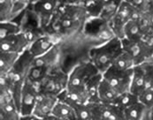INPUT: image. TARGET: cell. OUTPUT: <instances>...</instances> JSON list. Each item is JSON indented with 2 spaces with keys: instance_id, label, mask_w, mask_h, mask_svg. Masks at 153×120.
Instances as JSON below:
<instances>
[{
  "instance_id": "obj_1",
  "label": "cell",
  "mask_w": 153,
  "mask_h": 120,
  "mask_svg": "<svg viewBox=\"0 0 153 120\" xmlns=\"http://www.w3.org/2000/svg\"><path fill=\"white\" fill-rule=\"evenodd\" d=\"M122 51L121 39L114 36L105 44L92 49L89 51V59L98 72L103 74L112 65L114 60Z\"/></svg>"
},
{
  "instance_id": "obj_2",
  "label": "cell",
  "mask_w": 153,
  "mask_h": 120,
  "mask_svg": "<svg viewBox=\"0 0 153 120\" xmlns=\"http://www.w3.org/2000/svg\"><path fill=\"white\" fill-rule=\"evenodd\" d=\"M142 11L134 8L127 1H123L116 14L111 20L108 26L114 36L124 39V27L129 20H138Z\"/></svg>"
},
{
  "instance_id": "obj_3",
  "label": "cell",
  "mask_w": 153,
  "mask_h": 120,
  "mask_svg": "<svg viewBox=\"0 0 153 120\" xmlns=\"http://www.w3.org/2000/svg\"><path fill=\"white\" fill-rule=\"evenodd\" d=\"M99 73L97 68L89 60L82 62L74 66L68 74V83L66 88H75L84 87L92 77Z\"/></svg>"
},
{
  "instance_id": "obj_4",
  "label": "cell",
  "mask_w": 153,
  "mask_h": 120,
  "mask_svg": "<svg viewBox=\"0 0 153 120\" xmlns=\"http://www.w3.org/2000/svg\"><path fill=\"white\" fill-rule=\"evenodd\" d=\"M41 92H42L41 82H31L26 79L22 88V100H21L22 117L33 114L37 101V96Z\"/></svg>"
},
{
  "instance_id": "obj_5",
  "label": "cell",
  "mask_w": 153,
  "mask_h": 120,
  "mask_svg": "<svg viewBox=\"0 0 153 120\" xmlns=\"http://www.w3.org/2000/svg\"><path fill=\"white\" fill-rule=\"evenodd\" d=\"M60 2L58 0H37L32 4L33 12L41 28H47L53 19Z\"/></svg>"
},
{
  "instance_id": "obj_6",
  "label": "cell",
  "mask_w": 153,
  "mask_h": 120,
  "mask_svg": "<svg viewBox=\"0 0 153 120\" xmlns=\"http://www.w3.org/2000/svg\"><path fill=\"white\" fill-rule=\"evenodd\" d=\"M132 76L133 69L128 71H118L110 67L103 73V78L108 81L120 94L130 91Z\"/></svg>"
},
{
  "instance_id": "obj_7",
  "label": "cell",
  "mask_w": 153,
  "mask_h": 120,
  "mask_svg": "<svg viewBox=\"0 0 153 120\" xmlns=\"http://www.w3.org/2000/svg\"><path fill=\"white\" fill-rule=\"evenodd\" d=\"M123 50L128 52L135 62V65L149 61L153 57V50L143 40L132 41L121 39Z\"/></svg>"
},
{
  "instance_id": "obj_8",
  "label": "cell",
  "mask_w": 153,
  "mask_h": 120,
  "mask_svg": "<svg viewBox=\"0 0 153 120\" xmlns=\"http://www.w3.org/2000/svg\"><path fill=\"white\" fill-rule=\"evenodd\" d=\"M93 120H125L124 110L115 103L89 102Z\"/></svg>"
},
{
  "instance_id": "obj_9",
  "label": "cell",
  "mask_w": 153,
  "mask_h": 120,
  "mask_svg": "<svg viewBox=\"0 0 153 120\" xmlns=\"http://www.w3.org/2000/svg\"><path fill=\"white\" fill-rule=\"evenodd\" d=\"M34 59L35 58L30 53L28 49L22 52L16 61L13 68L9 73H7L11 83H24L26 81L28 70L32 66Z\"/></svg>"
},
{
  "instance_id": "obj_10",
  "label": "cell",
  "mask_w": 153,
  "mask_h": 120,
  "mask_svg": "<svg viewBox=\"0 0 153 120\" xmlns=\"http://www.w3.org/2000/svg\"><path fill=\"white\" fill-rule=\"evenodd\" d=\"M29 36L30 35L28 33L22 31L18 34L0 40V51L22 54L28 49L32 41Z\"/></svg>"
},
{
  "instance_id": "obj_11",
  "label": "cell",
  "mask_w": 153,
  "mask_h": 120,
  "mask_svg": "<svg viewBox=\"0 0 153 120\" xmlns=\"http://www.w3.org/2000/svg\"><path fill=\"white\" fill-rule=\"evenodd\" d=\"M68 74L62 71L54 73H49L46 78L41 82L42 93L59 96L67 87Z\"/></svg>"
},
{
  "instance_id": "obj_12",
  "label": "cell",
  "mask_w": 153,
  "mask_h": 120,
  "mask_svg": "<svg viewBox=\"0 0 153 120\" xmlns=\"http://www.w3.org/2000/svg\"><path fill=\"white\" fill-rule=\"evenodd\" d=\"M58 100V96L44 94L42 92L39 93L33 114L39 120H48L49 117L52 114V110Z\"/></svg>"
},
{
  "instance_id": "obj_13",
  "label": "cell",
  "mask_w": 153,
  "mask_h": 120,
  "mask_svg": "<svg viewBox=\"0 0 153 120\" xmlns=\"http://www.w3.org/2000/svg\"><path fill=\"white\" fill-rule=\"evenodd\" d=\"M56 43H57L56 40L53 39V36H39L38 38L31 41L28 47V50L30 51V53L33 55L34 58H37L51 50L56 45Z\"/></svg>"
},
{
  "instance_id": "obj_14",
  "label": "cell",
  "mask_w": 153,
  "mask_h": 120,
  "mask_svg": "<svg viewBox=\"0 0 153 120\" xmlns=\"http://www.w3.org/2000/svg\"><path fill=\"white\" fill-rule=\"evenodd\" d=\"M146 89L144 73L142 64L134 65L133 68V76H132L130 92L136 95L137 96Z\"/></svg>"
},
{
  "instance_id": "obj_15",
  "label": "cell",
  "mask_w": 153,
  "mask_h": 120,
  "mask_svg": "<svg viewBox=\"0 0 153 120\" xmlns=\"http://www.w3.org/2000/svg\"><path fill=\"white\" fill-rule=\"evenodd\" d=\"M120 94L110 84L108 81L102 79L99 88H98V96L101 102L104 103H113L114 101Z\"/></svg>"
},
{
  "instance_id": "obj_16",
  "label": "cell",
  "mask_w": 153,
  "mask_h": 120,
  "mask_svg": "<svg viewBox=\"0 0 153 120\" xmlns=\"http://www.w3.org/2000/svg\"><path fill=\"white\" fill-rule=\"evenodd\" d=\"M56 120H77L74 109L62 101L58 100L52 110Z\"/></svg>"
},
{
  "instance_id": "obj_17",
  "label": "cell",
  "mask_w": 153,
  "mask_h": 120,
  "mask_svg": "<svg viewBox=\"0 0 153 120\" xmlns=\"http://www.w3.org/2000/svg\"><path fill=\"white\" fill-rule=\"evenodd\" d=\"M0 117L1 120H21V111L14 100L0 102Z\"/></svg>"
},
{
  "instance_id": "obj_18",
  "label": "cell",
  "mask_w": 153,
  "mask_h": 120,
  "mask_svg": "<svg viewBox=\"0 0 153 120\" xmlns=\"http://www.w3.org/2000/svg\"><path fill=\"white\" fill-rule=\"evenodd\" d=\"M59 59V50L58 45L56 44L51 50L44 55L35 58L33 60L32 65H43L48 67H53Z\"/></svg>"
},
{
  "instance_id": "obj_19",
  "label": "cell",
  "mask_w": 153,
  "mask_h": 120,
  "mask_svg": "<svg viewBox=\"0 0 153 120\" xmlns=\"http://www.w3.org/2000/svg\"><path fill=\"white\" fill-rule=\"evenodd\" d=\"M103 79L102 73H97L92 77L85 85L86 92L88 96V102H100L98 96V88L100 82Z\"/></svg>"
},
{
  "instance_id": "obj_20",
  "label": "cell",
  "mask_w": 153,
  "mask_h": 120,
  "mask_svg": "<svg viewBox=\"0 0 153 120\" xmlns=\"http://www.w3.org/2000/svg\"><path fill=\"white\" fill-rule=\"evenodd\" d=\"M105 0H84L82 4L88 19H99L103 11Z\"/></svg>"
},
{
  "instance_id": "obj_21",
  "label": "cell",
  "mask_w": 153,
  "mask_h": 120,
  "mask_svg": "<svg viewBox=\"0 0 153 120\" xmlns=\"http://www.w3.org/2000/svg\"><path fill=\"white\" fill-rule=\"evenodd\" d=\"M144 33L143 32L138 20H129L124 27V39L132 41H137L143 39Z\"/></svg>"
},
{
  "instance_id": "obj_22",
  "label": "cell",
  "mask_w": 153,
  "mask_h": 120,
  "mask_svg": "<svg viewBox=\"0 0 153 120\" xmlns=\"http://www.w3.org/2000/svg\"><path fill=\"white\" fill-rule=\"evenodd\" d=\"M21 54L0 51V74H7L13 68Z\"/></svg>"
},
{
  "instance_id": "obj_23",
  "label": "cell",
  "mask_w": 153,
  "mask_h": 120,
  "mask_svg": "<svg viewBox=\"0 0 153 120\" xmlns=\"http://www.w3.org/2000/svg\"><path fill=\"white\" fill-rule=\"evenodd\" d=\"M123 1L124 0H106L104 5L103 11L100 14L99 20L108 24L111 20L114 17V15L116 14L119 7L120 6Z\"/></svg>"
},
{
  "instance_id": "obj_24",
  "label": "cell",
  "mask_w": 153,
  "mask_h": 120,
  "mask_svg": "<svg viewBox=\"0 0 153 120\" xmlns=\"http://www.w3.org/2000/svg\"><path fill=\"white\" fill-rule=\"evenodd\" d=\"M147 107L141 101H137L124 110L125 120H143Z\"/></svg>"
},
{
  "instance_id": "obj_25",
  "label": "cell",
  "mask_w": 153,
  "mask_h": 120,
  "mask_svg": "<svg viewBox=\"0 0 153 120\" xmlns=\"http://www.w3.org/2000/svg\"><path fill=\"white\" fill-rule=\"evenodd\" d=\"M134 65H135V62H134V59L128 52L123 50L116 58V59L114 60V62L111 67H112L118 71H128V70L133 69Z\"/></svg>"
},
{
  "instance_id": "obj_26",
  "label": "cell",
  "mask_w": 153,
  "mask_h": 120,
  "mask_svg": "<svg viewBox=\"0 0 153 120\" xmlns=\"http://www.w3.org/2000/svg\"><path fill=\"white\" fill-rule=\"evenodd\" d=\"M51 67L43 65H32L28 70L27 80L31 82H42L51 73Z\"/></svg>"
},
{
  "instance_id": "obj_27",
  "label": "cell",
  "mask_w": 153,
  "mask_h": 120,
  "mask_svg": "<svg viewBox=\"0 0 153 120\" xmlns=\"http://www.w3.org/2000/svg\"><path fill=\"white\" fill-rule=\"evenodd\" d=\"M22 32L21 27L12 20L0 21V40Z\"/></svg>"
},
{
  "instance_id": "obj_28",
  "label": "cell",
  "mask_w": 153,
  "mask_h": 120,
  "mask_svg": "<svg viewBox=\"0 0 153 120\" xmlns=\"http://www.w3.org/2000/svg\"><path fill=\"white\" fill-rule=\"evenodd\" d=\"M137 101H139L138 96L136 95L133 94L130 91H128V92L120 94L117 97V99L114 101L113 103H115L116 105H118L120 108H121L124 110L125 109H127L128 107L131 106L132 104H134Z\"/></svg>"
},
{
  "instance_id": "obj_29",
  "label": "cell",
  "mask_w": 153,
  "mask_h": 120,
  "mask_svg": "<svg viewBox=\"0 0 153 120\" xmlns=\"http://www.w3.org/2000/svg\"><path fill=\"white\" fill-rule=\"evenodd\" d=\"M14 0H0V21L12 20Z\"/></svg>"
},
{
  "instance_id": "obj_30",
  "label": "cell",
  "mask_w": 153,
  "mask_h": 120,
  "mask_svg": "<svg viewBox=\"0 0 153 120\" xmlns=\"http://www.w3.org/2000/svg\"><path fill=\"white\" fill-rule=\"evenodd\" d=\"M77 120H93L91 104L89 102L77 105L74 108Z\"/></svg>"
},
{
  "instance_id": "obj_31",
  "label": "cell",
  "mask_w": 153,
  "mask_h": 120,
  "mask_svg": "<svg viewBox=\"0 0 153 120\" xmlns=\"http://www.w3.org/2000/svg\"><path fill=\"white\" fill-rule=\"evenodd\" d=\"M140 64H142L143 69L146 88L153 89V63L149 60Z\"/></svg>"
},
{
  "instance_id": "obj_32",
  "label": "cell",
  "mask_w": 153,
  "mask_h": 120,
  "mask_svg": "<svg viewBox=\"0 0 153 120\" xmlns=\"http://www.w3.org/2000/svg\"><path fill=\"white\" fill-rule=\"evenodd\" d=\"M139 101H141L145 107L152 108L153 107V89L146 88L139 96Z\"/></svg>"
},
{
  "instance_id": "obj_33",
  "label": "cell",
  "mask_w": 153,
  "mask_h": 120,
  "mask_svg": "<svg viewBox=\"0 0 153 120\" xmlns=\"http://www.w3.org/2000/svg\"><path fill=\"white\" fill-rule=\"evenodd\" d=\"M125 1H127L132 6H134V8L140 11H144L149 7L150 4L153 3V0H125Z\"/></svg>"
},
{
  "instance_id": "obj_34",
  "label": "cell",
  "mask_w": 153,
  "mask_h": 120,
  "mask_svg": "<svg viewBox=\"0 0 153 120\" xmlns=\"http://www.w3.org/2000/svg\"><path fill=\"white\" fill-rule=\"evenodd\" d=\"M144 119L153 120V107H152V108H147L143 120Z\"/></svg>"
},
{
  "instance_id": "obj_35",
  "label": "cell",
  "mask_w": 153,
  "mask_h": 120,
  "mask_svg": "<svg viewBox=\"0 0 153 120\" xmlns=\"http://www.w3.org/2000/svg\"><path fill=\"white\" fill-rule=\"evenodd\" d=\"M84 0H64L62 3L66 4H72V5H82Z\"/></svg>"
},
{
  "instance_id": "obj_36",
  "label": "cell",
  "mask_w": 153,
  "mask_h": 120,
  "mask_svg": "<svg viewBox=\"0 0 153 120\" xmlns=\"http://www.w3.org/2000/svg\"><path fill=\"white\" fill-rule=\"evenodd\" d=\"M15 4H18L22 7L26 8L27 5L31 4V0H15Z\"/></svg>"
},
{
  "instance_id": "obj_37",
  "label": "cell",
  "mask_w": 153,
  "mask_h": 120,
  "mask_svg": "<svg viewBox=\"0 0 153 120\" xmlns=\"http://www.w3.org/2000/svg\"><path fill=\"white\" fill-rule=\"evenodd\" d=\"M21 120H39L37 117H36L34 114L31 115H27V116H24L21 118Z\"/></svg>"
},
{
  "instance_id": "obj_38",
  "label": "cell",
  "mask_w": 153,
  "mask_h": 120,
  "mask_svg": "<svg viewBox=\"0 0 153 120\" xmlns=\"http://www.w3.org/2000/svg\"><path fill=\"white\" fill-rule=\"evenodd\" d=\"M36 1H37V0H31V4H32L33 3H35Z\"/></svg>"
},
{
  "instance_id": "obj_39",
  "label": "cell",
  "mask_w": 153,
  "mask_h": 120,
  "mask_svg": "<svg viewBox=\"0 0 153 120\" xmlns=\"http://www.w3.org/2000/svg\"><path fill=\"white\" fill-rule=\"evenodd\" d=\"M58 1H59V2H60V3H62V2H63L64 0H58Z\"/></svg>"
},
{
  "instance_id": "obj_40",
  "label": "cell",
  "mask_w": 153,
  "mask_h": 120,
  "mask_svg": "<svg viewBox=\"0 0 153 120\" xmlns=\"http://www.w3.org/2000/svg\"><path fill=\"white\" fill-rule=\"evenodd\" d=\"M105 1H106V0H105Z\"/></svg>"
}]
</instances>
